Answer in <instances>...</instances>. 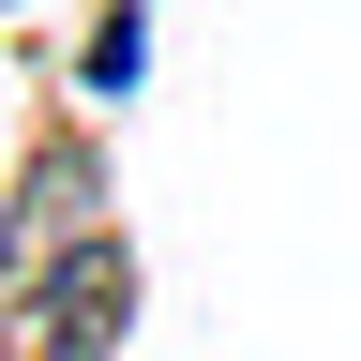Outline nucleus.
Segmentation results:
<instances>
[{
  "label": "nucleus",
  "instance_id": "nucleus-1",
  "mask_svg": "<svg viewBox=\"0 0 361 361\" xmlns=\"http://www.w3.org/2000/svg\"><path fill=\"white\" fill-rule=\"evenodd\" d=\"M135 316V256L75 226L61 256H0V361H106Z\"/></svg>",
  "mask_w": 361,
  "mask_h": 361
},
{
  "label": "nucleus",
  "instance_id": "nucleus-2",
  "mask_svg": "<svg viewBox=\"0 0 361 361\" xmlns=\"http://www.w3.org/2000/svg\"><path fill=\"white\" fill-rule=\"evenodd\" d=\"M90 90H135V16H106V30H90V61H75Z\"/></svg>",
  "mask_w": 361,
  "mask_h": 361
}]
</instances>
